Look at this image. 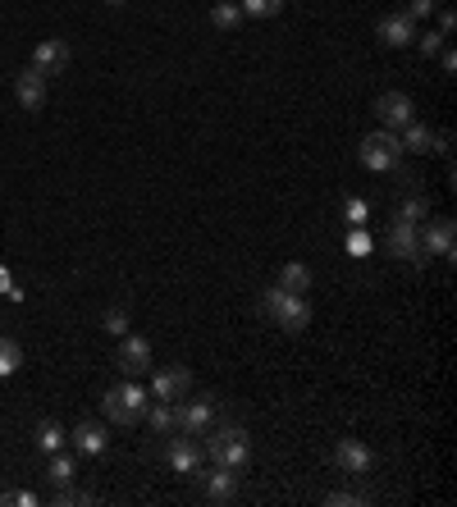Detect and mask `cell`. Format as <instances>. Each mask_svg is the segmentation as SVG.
Returning <instances> with one entry per match:
<instances>
[{
  "mask_svg": "<svg viewBox=\"0 0 457 507\" xmlns=\"http://www.w3.org/2000/svg\"><path fill=\"white\" fill-rule=\"evenodd\" d=\"M261 311H266V320H275L284 334H302L312 325V302H307V293H288V288H266L261 293Z\"/></svg>",
  "mask_w": 457,
  "mask_h": 507,
  "instance_id": "1",
  "label": "cell"
},
{
  "mask_svg": "<svg viewBox=\"0 0 457 507\" xmlns=\"http://www.w3.org/2000/svg\"><path fill=\"white\" fill-rule=\"evenodd\" d=\"M210 434V444H206V457L215 466H234L243 471L252 462V439H247V429L243 425H219V429H206Z\"/></svg>",
  "mask_w": 457,
  "mask_h": 507,
  "instance_id": "2",
  "label": "cell"
},
{
  "mask_svg": "<svg viewBox=\"0 0 457 507\" xmlns=\"http://www.w3.org/2000/svg\"><path fill=\"white\" fill-rule=\"evenodd\" d=\"M146 389L137 384V380H124V384H115V389H106L101 393V411L115 420V425H137L142 416H146Z\"/></svg>",
  "mask_w": 457,
  "mask_h": 507,
  "instance_id": "4",
  "label": "cell"
},
{
  "mask_svg": "<svg viewBox=\"0 0 457 507\" xmlns=\"http://www.w3.org/2000/svg\"><path fill=\"white\" fill-rule=\"evenodd\" d=\"M188 389H192L188 366H165L151 380V398H161V402H179V398H188Z\"/></svg>",
  "mask_w": 457,
  "mask_h": 507,
  "instance_id": "11",
  "label": "cell"
},
{
  "mask_svg": "<svg viewBox=\"0 0 457 507\" xmlns=\"http://www.w3.org/2000/svg\"><path fill=\"white\" fill-rule=\"evenodd\" d=\"M23 366V347L14 338H0V380H10Z\"/></svg>",
  "mask_w": 457,
  "mask_h": 507,
  "instance_id": "25",
  "label": "cell"
},
{
  "mask_svg": "<svg viewBox=\"0 0 457 507\" xmlns=\"http://www.w3.org/2000/svg\"><path fill=\"white\" fill-rule=\"evenodd\" d=\"M389 252H394V256H403V261H412V265H421V261H425V252H421L416 225L394 220V229H389Z\"/></svg>",
  "mask_w": 457,
  "mask_h": 507,
  "instance_id": "14",
  "label": "cell"
},
{
  "mask_svg": "<svg viewBox=\"0 0 457 507\" xmlns=\"http://www.w3.org/2000/svg\"><path fill=\"white\" fill-rule=\"evenodd\" d=\"M439 69H443V74H457V51H439Z\"/></svg>",
  "mask_w": 457,
  "mask_h": 507,
  "instance_id": "34",
  "label": "cell"
},
{
  "mask_svg": "<svg viewBox=\"0 0 457 507\" xmlns=\"http://www.w3.org/2000/svg\"><path fill=\"white\" fill-rule=\"evenodd\" d=\"M14 97L23 110H42L46 106V78L37 74V69H23V74L14 78Z\"/></svg>",
  "mask_w": 457,
  "mask_h": 507,
  "instance_id": "17",
  "label": "cell"
},
{
  "mask_svg": "<svg viewBox=\"0 0 457 507\" xmlns=\"http://www.w3.org/2000/svg\"><path fill=\"white\" fill-rule=\"evenodd\" d=\"M115 366L128 375V380H142L151 371V343L142 334H124L119 338V352H115Z\"/></svg>",
  "mask_w": 457,
  "mask_h": 507,
  "instance_id": "6",
  "label": "cell"
},
{
  "mask_svg": "<svg viewBox=\"0 0 457 507\" xmlns=\"http://www.w3.org/2000/svg\"><path fill=\"white\" fill-rule=\"evenodd\" d=\"M357 156H361L366 170L389 174V170L403 165V142H398V133H389V128H375V133H366V137L357 142Z\"/></svg>",
  "mask_w": 457,
  "mask_h": 507,
  "instance_id": "3",
  "label": "cell"
},
{
  "mask_svg": "<svg viewBox=\"0 0 457 507\" xmlns=\"http://www.w3.org/2000/svg\"><path fill=\"white\" fill-rule=\"evenodd\" d=\"M394 220H403V225H425V220H430V201H425L421 192H407Z\"/></svg>",
  "mask_w": 457,
  "mask_h": 507,
  "instance_id": "21",
  "label": "cell"
},
{
  "mask_svg": "<svg viewBox=\"0 0 457 507\" xmlns=\"http://www.w3.org/2000/svg\"><path fill=\"white\" fill-rule=\"evenodd\" d=\"M452 28H457L452 10H439V32H443V37H452Z\"/></svg>",
  "mask_w": 457,
  "mask_h": 507,
  "instance_id": "35",
  "label": "cell"
},
{
  "mask_svg": "<svg viewBox=\"0 0 457 507\" xmlns=\"http://www.w3.org/2000/svg\"><path fill=\"white\" fill-rule=\"evenodd\" d=\"M279 288H288V293H312V265H302V261L279 265Z\"/></svg>",
  "mask_w": 457,
  "mask_h": 507,
  "instance_id": "20",
  "label": "cell"
},
{
  "mask_svg": "<svg viewBox=\"0 0 457 507\" xmlns=\"http://www.w3.org/2000/svg\"><path fill=\"white\" fill-rule=\"evenodd\" d=\"M170 439V434H165ZM165 462L179 471V475H192L201 462H206V444L201 439H192V434H179V439H170L165 444Z\"/></svg>",
  "mask_w": 457,
  "mask_h": 507,
  "instance_id": "7",
  "label": "cell"
},
{
  "mask_svg": "<svg viewBox=\"0 0 457 507\" xmlns=\"http://www.w3.org/2000/svg\"><path fill=\"white\" fill-rule=\"evenodd\" d=\"M434 10H439V0H407L403 14H407V19H430Z\"/></svg>",
  "mask_w": 457,
  "mask_h": 507,
  "instance_id": "32",
  "label": "cell"
},
{
  "mask_svg": "<svg viewBox=\"0 0 457 507\" xmlns=\"http://www.w3.org/2000/svg\"><path fill=\"white\" fill-rule=\"evenodd\" d=\"M37 493L33 489H10V493H0V507H33Z\"/></svg>",
  "mask_w": 457,
  "mask_h": 507,
  "instance_id": "31",
  "label": "cell"
},
{
  "mask_svg": "<svg viewBox=\"0 0 457 507\" xmlns=\"http://www.w3.org/2000/svg\"><path fill=\"white\" fill-rule=\"evenodd\" d=\"M101 329L115 334V338H124V334H128V311H124V307H110V311L101 316Z\"/></svg>",
  "mask_w": 457,
  "mask_h": 507,
  "instance_id": "28",
  "label": "cell"
},
{
  "mask_svg": "<svg viewBox=\"0 0 457 507\" xmlns=\"http://www.w3.org/2000/svg\"><path fill=\"white\" fill-rule=\"evenodd\" d=\"M416 51L430 60V55H439L443 51V32H416Z\"/></svg>",
  "mask_w": 457,
  "mask_h": 507,
  "instance_id": "29",
  "label": "cell"
},
{
  "mask_svg": "<svg viewBox=\"0 0 457 507\" xmlns=\"http://www.w3.org/2000/svg\"><path fill=\"white\" fill-rule=\"evenodd\" d=\"M325 502L330 507H357V502H366L357 489H339V493H325Z\"/></svg>",
  "mask_w": 457,
  "mask_h": 507,
  "instance_id": "33",
  "label": "cell"
},
{
  "mask_svg": "<svg viewBox=\"0 0 457 507\" xmlns=\"http://www.w3.org/2000/svg\"><path fill=\"white\" fill-rule=\"evenodd\" d=\"M201 493L210 502H228V498L238 493V471L234 466H215L210 475H201Z\"/></svg>",
  "mask_w": 457,
  "mask_h": 507,
  "instance_id": "16",
  "label": "cell"
},
{
  "mask_svg": "<svg viewBox=\"0 0 457 507\" xmlns=\"http://www.w3.org/2000/svg\"><path fill=\"white\" fill-rule=\"evenodd\" d=\"M238 10L243 19H275L284 14V0H238Z\"/></svg>",
  "mask_w": 457,
  "mask_h": 507,
  "instance_id": "26",
  "label": "cell"
},
{
  "mask_svg": "<svg viewBox=\"0 0 457 507\" xmlns=\"http://www.w3.org/2000/svg\"><path fill=\"white\" fill-rule=\"evenodd\" d=\"M343 220H348L352 229H366V220H370V206H366L361 197H343Z\"/></svg>",
  "mask_w": 457,
  "mask_h": 507,
  "instance_id": "27",
  "label": "cell"
},
{
  "mask_svg": "<svg viewBox=\"0 0 457 507\" xmlns=\"http://www.w3.org/2000/svg\"><path fill=\"white\" fill-rule=\"evenodd\" d=\"M375 115H379V124H385L389 133H398V128H407L416 119V106H412L407 92H385L375 101Z\"/></svg>",
  "mask_w": 457,
  "mask_h": 507,
  "instance_id": "8",
  "label": "cell"
},
{
  "mask_svg": "<svg viewBox=\"0 0 457 507\" xmlns=\"http://www.w3.org/2000/svg\"><path fill=\"white\" fill-rule=\"evenodd\" d=\"M343 247H348V256H370V234L366 229H352Z\"/></svg>",
  "mask_w": 457,
  "mask_h": 507,
  "instance_id": "30",
  "label": "cell"
},
{
  "mask_svg": "<svg viewBox=\"0 0 457 507\" xmlns=\"http://www.w3.org/2000/svg\"><path fill=\"white\" fill-rule=\"evenodd\" d=\"M398 142H403V152H416V156H430L434 152V128L412 119L407 128H398Z\"/></svg>",
  "mask_w": 457,
  "mask_h": 507,
  "instance_id": "18",
  "label": "cell"
},
{
  "mask_svg": "<svg viewBox=\"0 0 457 507\" xmlns=\"http://www.w3.org/2000/svg\"><path fill=\"white\" fill-rule=\"evenodd\" d=\"M69 41L64 37H46V41H37V51H33V69L42 78H51V74H64V64H69Z\"/></svg>",
  "mask_w": 457,
  "mask_h": 507,
  "instance_id": "10",
  "label": "cell"
},
{
  "mask_svg": "<svg viewBox=\"0 0 457 507\" xmlns=\"http://www.w3.org/2000/svg\"><path fill=\"white\" fill-rule=\"evenodd\" d=\"M69 444L79 448L83 457H101V453H106V429H101L97 420H79V425L69 429Z\"/></svg>",
  "mask_w": 457,
  "mask_h": 507,
  "instance_id": "15",
  "label": "cell"
},
{
  "mask_svg": "<svg viewBox=\"0 0 457 507\" xmlns=\"http://www.w3.org/2000/svg\"><path fill=\"white\" fill-rule=\"evenodd\" d=\"M174 407H179V402H161V398H156V402H146V416H142V420L156 429V434H174V425H179V411H174Z\"/></svg>",
  "mask_w": 457,
  "mask_h": 507,
  "instance_id": "19",
  "label": "cell"
},
{
  "mask_svg": "<svg viewBox=\"0 0 457 507\" xmlns=\"http://www.w3.org/2000/svg\"><path fill=\"white\" fill-rule=\"evenodd\" d=\"M33 444H37V453H46V457H51V453H60V448L69 444V434H64V429H60L55 420H42V425H37V439H33Z\"/></svg>",
  "mask_w": 457,
  "mask_h": 507,
  "instance_id": "22",
  "label": "cell"
},
{
  "mask_svg": "<svg viewBox=\"0 0 457 507\" xmlns=\"http://www.w3.org/2000/svg\"><path fill=\"white\" fill-rule=\"evenodd\" d=\"M46 480L60 489V484H73V457L60 448V453H51V466H46Z\"/></svg>",
  "mask_w": 457,
  "mask_h": 507,
  "instance_id": "24",
  "label": "cell"
},
{
  "mask_svg": "<svg viewBox=\"0 0 457 507\" xmlns=\"http://www.w3.org/2000/svg\"><path fill=\"white\" fill-rule=\"evenodd\" d=\"M370 462H375V453H370L361 439H339V444H334V466H339L343 475H366Z\"/></svg>",
  "mask_w": 457,
  "mask_h": 507,
  "instance_id": "12",
  "label": "cell"
},
{
  "mask_svg": "<svg viewBox=\"0 0 457 507\" xmlns=\"http://www.w3.org/2000/svg\"><path fill=\"white\" fill-rule=\"evenodd\" d=\"M375 32H379V41H385V46L398 51V46H412V41H416V19H407V14L398 10V14H385V19H379Z\"/></svg>",
  "mask_w": 457,
  "mask_h": 507,
  "instance_id": "13",
  "label": "cell"
},
{
  "mask_svg": "<svg viewBox=\"0 0 457 507\" xmlns=\"http://www.w3.org/2000/svg\"><path fill=\"white\" fill-rule=\"evenodd\" d=\"M106 5H128V0H106Z\"/></svg>",
  "mask_w": 457,
  "mask_h": 507,
  "instance_id": "36",
  "label": "cell"
},
{
  "mask_svg": "<svg viewBox=\"0 0 457 507\" xmlns=\"http://www.w3.org/2000/svg\"><path fill=\"white\" fill-rule=\"evenodd\" d=\"M183 407H174L179 411V425H174V434H192V439H206V429L215 425V398H179Z\"/></svg>",
  "mask_w": 457,
  "mask_h": 507,
  "instance_id": "5",
  "label": "cell"
},
{
  "mask_svg": "<svg viewBox=\"0 0 457 507\" xmlns=\"http://www.w3.org/2000/svg\"><path fill=\"white\" fill-rule=\"evenodd\" d=\"M416 238H421V252H425V256H443V261H452V243H457L452 220H430V225H416Z\"/></svg>",
  "mask_w": 457,
  "mask_h": 507,
  "instance_id": "9",
  "label": "cell"
},
{
  "mask_svg": "<svg viewBox=\"0 0 457 507\" xmlns=\"http://www.w3.org/2000/svg\"><path fill=\"white\" fill-rule=\"evenodd\" d=\"M238 23H243L238 0H219V5H210V28H219V32H234Z\"/></svg>",
  "mask_w": 457,
  "mask_h": 507,
  "instance_id": "23",
  "label": "cell"
}]
</instances>
